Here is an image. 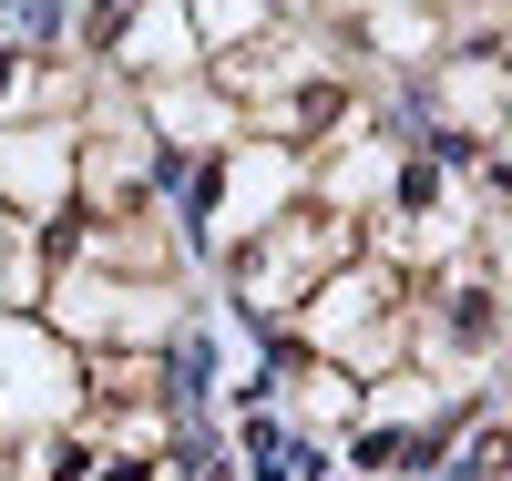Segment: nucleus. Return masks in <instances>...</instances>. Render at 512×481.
Returning <instances> with one entry per match:
<instances>
[{"instance_id": "nucleus-1", "label": "nucleus", "mask_w": 512, "mask_h": 481, "mask_svg": "<svg viewBox=\"0 0 512 481\" xmlns=\"http://www.w3.org/2000/svg\"><path fill=\"white\" fill-rule=\"evenodd\" d=\"M297 338L338 359L349 379H390L410 369V297H400V267L390 256H338V267L297 297Z\"/></svg>"}, {"instance_id": "nucleus-5", "label": "nucleus", "mask_w": 512, "mask_h": 481, "mask_svg": "<svg viewBox=\"0 0 512 481\" xmlns=\"http://www.w3.org/2000/svg\"><path fill=\"white\" fill-rule=\"evenodd\" d=\"M93 481H164V441H113V451H93Z\"/></svg>"}, {"instance_id": "nucleus-2", "label": "nucleus", "mask_w": 512, "mask_h": 481, "mask_svg": "<svg viewBox=\"0 0 512 481\" xmlns=\"http://www.w3.org/2000/svg\"><path fill=\"white\" fill-rule=\"evenodd\" d=\"M82 195V113H11L0 123V215H21V226H41L52 205Z\"/></svg>"}, {"instance_id": "nucleus-6", "label": "nucleus", "mask_w": 512, "mask_h": 481, "mask_svg": "<svg viewBox=\"0 0 512 481\" xmlns=\"http://www.w3.org/2000/svg\"><path fill=\"white\" fill-rule=\"evenodd\" d=\"M21 82H31V52H21V41H11V31H0V123H11V113H21Z\"/></svg>"}, {"instance_id": "nucleus-4", "label": "nucleus", "mask_w": 512, "mask_h": 481, "mask_svg": "<svg viewBox=\"0 0 512 481\" xmlns=\"http://www.w3.org/2000/svg\"><path fill=\"white\" fill-rule=\"evenodd\" d=\"M0 31H11L21 52H52V41L72 31V0H0Z\"/></svg>"}, {"instance_id": "nucleus-3", "label": "nucleus", "mask_w": 512, "mask_h": 481, "mask_svg": "<svg viewBox=\"0 0 512 481\" xmlns=\"http://www.w3.org/2000/svg\"><path fill=\"white\" fill-rule=\"evenodd\" d=\"M185 21H195V52L216 62V52H236V41H256V31H277L287 11H277V0H185Z\"/></svg>"}]
</instances>
